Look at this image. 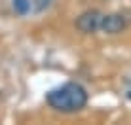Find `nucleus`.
Returning a JSON list of instances; mask_svg holds the SVG:
<instances>
[{
  "label": "nucleus",
  "instance_id": "obj_2",
  "mask_svg": "<svg viewBox=\"0 0 131 125\" xmlns=\"http://www.w3.org/2000/svg\"><path fill=\"white\" fill-rule=\"evenodd\" d=\"M103 13L99 10H88L76 19V29L84 34H93L95 30H101Z\"/></svg>",
  "mask_w": 131,
  "mask_h": 125
},
{
  "label": "nucleus",
  "instance_id": "obj_3",
  "mask_svg": "<svg viewBox=\"0 0 131 125\" xmlns=\"http://www.w3.org/2000/svg\"><path fill=\"white\" fill-rule=\"evenodd\" d=\"M127 27V21L122 13H108V15H103L101 21V30L106 34H118L122 30H125Z\"/></svg>",
  "mask_w": 131,
  "mask_h": 125
},
{
  "label": "nucleus",
  "instance_id": "obj_5",
  "mask_svg": "<svg viewBox=\"0 0 131 125\" xmlns=\"http://www.w3.org/2000/svg\"><path fill=\"white\" fill-rule=\"evenodd\" d=\"M51 2H53V0H34V10L36 11H44Z\"/></svg>",
  "mask_w": 131,
  "mask_h": 125
},
{
  "label": "nucleus",
  "instance_id": "obj_4",
  "mask_svg": "<svg viewBox=\"0 0 131 125\" xmlns=\"http://www.w3.org/2000/svg\"><path fill=\"white\" fill-rule=\"evenodd\" d=\"M12 4H13L15 13H19V15H27V13L30 11V2L29 0H12Z\"/></svg>",
  "mask_w": 131,
  "mask_h": 125
},
{
  "label": "nucleus",
  "instance_id": "obj_1",
  "mask_svg": "<svg viewBox=\"0 0 131 125\" xmlns=\"http://www.w3.org/2000/svg\"><path fill=\"white\" fill-rule=\"evenodd\" d=\"M46 101L49 108L61 114H74L80 112L85 104H88V91L84 85L76 82H67L63 85L51 89L46 95Z\"/></svg>",
  "mask_w": 131,
  "mask_h": 125
}]
</instances>
